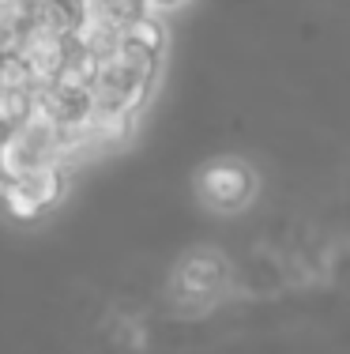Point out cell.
<instances>
[{"mask_svg": "<svg viewBox=\"0 0 350 354\" xmlns=\"http://www.w3.org/2000/svg\"><path fill=\"white\" fill-rule=\"evenodd\" d=\"M158 75H147L139 68H132L128 61H121L117 53L102 57L98 61V75L90 83V106L95 109H117V113H132L136 117L144 102L151 98V87H155Z\"/></svg>", "mask_w": 350, "mask_h": 354, "instance_id": "cell-1", "label": "cell"}, {"mask_svg": "<svg viewBox=\"0 0 350 354\" xmlns=\"http://www.w3.org/2000/svg\"><path fill=\"white\" fill-rule=\"evenodd\" d=\"M196 192L211 212H241L256 192V174L241 158H215L200 170Z\"/></svg>", "mask_w": 350, "mask_h": 354, "instance_id": "cell-2", "label": "cell"}, {"mask_svg": "<svg viewBox=\"0 0 350 354\" xmlns=\"http://www.w3.org/2000/svg\"><path fill=\"white\" fill-rule=\"evenodd\" d=\"M15 57L27 64V72L35 83H53V75L61 72L64 61H68V38H57V35H49V30L30 27L27 35H23Z\"/></svg>", "mask_w": 350, "mask_h": 354, "instance_id": "cell-3", "label": "cell"}, {"mask_svg": "<svg viewBox=\"0 0 350 354\" xmlns=\"http://www.w3.org/2000/svg\"><path fill=\"white\" fill-rule=\"evenodd\" d=\"M226 283V260L215 249H196L177 268V290L185 298H211Z\"/></svg>", "mask_w": 350, "mask_h": 354, "instance_id": "cell-4", "label": "cell"}, {"mask_svg": "<svg viewBox=\"0 0 350 354\" xmlns=\"http://www.w3.org/2000/svg\"><path fill=\"white\" fill-rule=\"evenodd\" d=\"M19 185L27 189V196L35 200L41 212L57 207L64 196H68V174H64V166H57V162L38 166V170H35V174H27Z\"/></svg>", "mask_w": 350, "mask_h": 354, "instance_id": "cell-5", "label": "cell"}, {"mask_svg": "<svg viewBox=\"0 0 350 354\" xmlns=\"http://www.w3.org/2000/svg\"><path fill=\"white\" fill-rule=\"evenodd\" d=\"M90 140L95 147H121V143L132 140V129H136V117L132 113H117V109H95L87 121Z\"/></svg>", "mask_w": 350, "mask_h": 354, "instance_id": "cell-6", "label": "cell"}, {"mask_svg": "<svg viewBox=\"0 0 350 354\" xmlns=\"http://www.w3.org/2000/svg\"><path fill=\"white\" fill-rule=\"evenodd\" d=\"M79 23V0H46L30 12V27L49 30L57 38H68Z\"/></svg>", "mask_w": 350, "mask_h": 354, "instance_id": "cell-7", "label": "cell"}, {"mask_svg": "<svg viewBox=\"0 0 350 354\" xmlns=\"http://www.w3.org/2000/svg\"><path fill=\"white\" fill-rule=\"evenodd\" d=\"M0 212L8 218H15V223H38V218L46 215L35 200L27 196V189H23L19 181H8V177H0Z\"/></svg>", "mask_w": 350, "mask_h": 354, "instance_id": "cell-8", "label": "cell"}, {"mask_svg": "<svg viewBox=\"0 0 350 354\" xmlns=\"http://www.w3.org/2000/svg\"><path fill=\"white\" fill-rule=\"evenodd\" d=\"M121 35L132 38L136 46L151 49V53H158V57H162V49H166V27H162V19H158V15H151V12L128 19V23L121 27Z\"/></svg>", "mask_w": 350, "mask_h": 354, "instance_id": "cell-9", "label": "cell"}, {"mask_svg": "<svg viewBox=\"0 0 350 354\" xmlns=\"http://www.w3.org/2000/svg\"><path fill=\"white\" fill-rule=\"evenodd\" d=\"M188 0H144V12L151 15H162V12H173V8H185Z\"/></svg>", "mask_w": 350, "mask_h": 354, "instance_id": "cell-10", "label": "cell"}, {"mask_svg": "<svg viewBox=\"0 0 350 354\" xmlns=\"http://www.w3.org/2000/svg\"><path fill=\"white\" fill-rule=\"evenodd\" d=\"M12 129H15V124H8V121H0V143H4L8 136H12Z\"/></svg>", "mask_w": 350, "mask_h": 354, "instance_id": "cell-11", "label": "cell"}]
</instances>
